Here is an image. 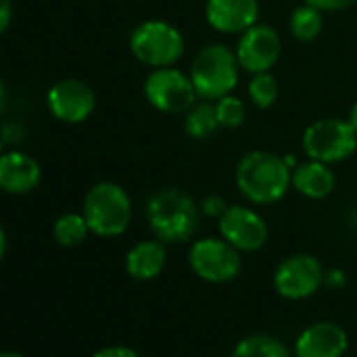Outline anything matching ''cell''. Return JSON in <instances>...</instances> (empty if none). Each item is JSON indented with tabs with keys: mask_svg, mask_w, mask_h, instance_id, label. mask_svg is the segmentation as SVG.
Instances as JSON below:
<instances>
[{
	"mask_svg": "<svg viewBox=\"0 0 357 357\" xmlns=\"http://www.w3.org/2000/svg\"><path fill=\"white\" fill-rule=\"evenodd\" d=\"M292 190L309 200H324L336 190V172L330 164L309 158L292 170Z\"/></svg>",
	"mask_w": 357,
	"mask_h": 357,
	"instance_id": "cell-16",
	"label": "cell"
},
{
	"mask_svg": "<svg viewBox=\"0 0 357 357\" xmlns=\"http://www.w3.org/2000/svg\"><path fill=\"white\" fill-rule=\"evenodd\" d=\"M236 185L246 202L271 206L292 188V170L282 155L267 149H252L236 166Z\"/></svg>",
	"mask_w": 357,
	"mask_h": 357,
	"instance_id": "cell-1",
	"label": "cell"
},
{
	"mask_svg": "<svg viewBox=\"0 0 357 357\" xmlns=\"http://www.w3.org/2000/svg\"><path fill=\"white\" fill-rule=\"evenodd\" d=\"M347 120H349V124L355 128V132H357V101L351 105V109H349V116H347Z\"/></svg>",
	"mask_w": 357,
	"mask_h": 357,
	"instance_id": "cell-30",
	"label": "cell"
},
{
	"mask_svg": "<svg viewBox=\"0 0 357 357\" xmlns=\"http://www.w3.org/2000/svg\"><path fill=\"white\" fill-rule=\"evenodd\" d=\"M143 95L153 109L170 116L185 114L200 101L190 72L176 70L174 66L151 70L143 82Z\"/></svg>",
	"mask_w": 357,
	"mask_h": 357,
	"instance_id": "cell-7",
	"label": "cell"
},
{
	"mask_svg": "<svg viewBox=\"0 0 357 357\" xmlns=\"http://www.w3.org/2000/svg\"><path fill=\"white\" fill-rule=\"evenodd\" d=\"M288 30L292 34L294 40L298 43H313L321 30H324V11H319L317 7L303 3L298 5L288 20Z\"/></svg>",
	"mask_w": 357,
	"mask_h": 357,
	"instance_id": "cell-19",
	"label": "cell"
},
{
	"mask_svg": "<svg viewBox=\"0 0 357 357\" xmlns=\"http://www.w3.org/2000/svg\"><path fill=\"white\" fill-rule=\"evenodd\" d=\"M3 147H5V141H3V137H0V155L5 153V151H3Z\"/></svg>",
	"mask_w": 357,
	"mask_h": 357,
	"instance_id": "cell-33",
	"label": "cell"
},
{
	"mask_svg": "<svg viewBox=\"0 0 357 357\" xmlns=\"http://www.w3.org/2000/svg\"><path fill=\"white\" fill-rule=\"evenodd\" d=\"M93 357H141L135 349L130 347H124V344H112V347H105L101 351H97Z\"/></svg>",
	"mask_w": 357,
	"mask_h": 357,
	"instance_id": "cell-26",
	"label": "cell"
},
{
	"mask_svg": "<svg viewBox=\"0 0 357 357\" xmlns=\"http://www.w3.org/2000/svg\"><path fill=\"white\" fill-rule=\"evenodd\" d=\"M183 116H185L183 118V128H185L188 137H192L196 141L208 139V137H213L221 128L219 126V120H217V112H215V103L213 101L200 99Z\"/></svg>",
	"mask_w": 357,
	"mask_h": 357,
	"instance_id": "cell-20",
	"label": "cell"
},
{
	"mask_svg": "<svg viewBox=\"0 0 357 357\" xmlns=\"http://www.w3.org/2000/svg\"><path fill=\"white\" fill-rule=\"evenodd\" d=\"M166 261H168L166 244L155 238V240H143L135 244L128 250L124 265H126V273L132 280L149 282V280H155L164 271Z\"/></svg>",
	"mask_w": 357,
	"mask_h": 357,
	"instance_id": "cell-17",
	"label": "cell"
},
{
	"mask_svg": "<svg viewBox=\"0 0 357 357\" xmlns=\"http://www.w3.org/2000/svg\"><path fill=\"white\" fill-rule=\"evenodd\" d=\"M47 107L51 116L63 124H82L93 116L97 107V95L84 80L63 78L49 89Z\"/></svg>",
	"mask_w": 357,
	"mask_h": 357,
	"instance_id": "cell-11",
	"label": "cell"
},
{
	"mask_svg": "<svg viewBox=\"0 0 357 357\" xmlns=\"http://www.w3.org/2000/svg\"><path fill=\"white\" fill-rule=\"evenodd\" d=\"M349 349V334L334 321H315L294 340L296 357H342Z\"/></svg>",
	"mask_w": 357,
	"mask_h": 357,
	"instance_id": "cell-15",
	"label": "cell"
},
{
	"mask_svg": "<svg viewBox=\"0 0 357 357\" xmlns=\"http://www.w3.org/2000/svg\"><path fill=\"white\" fill-rule=\"evenodd\" d=\"M13 24V3L11 0H0V36H3Z\"/></svg>",
	"mask_w": 357,
	"mask_h": 357,
	"instance_id": "cell-27",
	"label": "cell"
},
{
	"mask_svg": "<svg viewBox=\"0 0 357 357\" xmlns=\"http://www.w3.org/2000/svg\"><path fill=\"white\" fill-rule=\"evenodd\" d=\"M234 51L240 68L250 76L259 72H271L282 55V38L275 28L257 24L240 34Z\"/></svg>",
	"mask_w": 357,
	"mask_h": 357,
	"instance_id": "cell-12",
	"label": "cell"
},
{
	"mask_svg": "<svg viewBox=\"0 0 357 357\" xmlns=\"http://www.w3.org/2000/svg\"><path fill=\"white\" fill-rule=\"evenodd\" d=\"M89 234H91V227L82 213H66V215L57 217V221L53 225L55 242L66 248H74V246L82 244Z\"/></svg>",
	"mask_w": 357,
	"mask_h": 357,
	"instance_id": "cell-21",
	"label": "cell"
},
{
	"mask_svg": "<svg viewBox=\"0 0 357 357\" xmlns=\"http://www.w3.org/2000/svg\"><path fill=\"white\" fill-rule=\"evenodd\" d=\"M240 70L236 51L227 45L213 43L196 53L190 66V78L200 99L217 101L234 93L240 82Z\"/></svg>",
	"mask_w": 357,
	"mask_h": 357,
	"instance_id": "cell-3",
	"label": "cell"
},
{
	"mask_svg": "<svg viewBox=\"0 0 357 357\" xmlns=\"http://www.w3.org/2000/svg\"><path fill=\"white\" fill-rule=\"evenodd\" d=\"M324 286H328V288H344L347 286V275H344V271L342 269H328L326 271V275H324Z\"/></svg>",
	"mask_w": 357,
	"mask_h": 357,
	"instance_id": "cell-28",
	"label": "cell"
},
{
	"mask_svg": "<svg viewBox=\"0 0 357 357\" xmlns=\"http://www.w3.org/2000/svg\"><path fill=\"white\" fill-rule=\"evenodd\" d=\"M219 234L240 252H259L269 240V225L246 204H231L219 217Z\"/></svg>",
	"mask_w": 357,
	"mask_h": 357,
	"instance_id": "cell-10",
	"label": "cell"
},
{
	"mask_svg": "<svg viewBox=\"0 0 357 357\" xmlns=\"http://www.w3.org/2000/svg\"><path fill=\"white\" fill-rule=\"evenodd\" d=\"M204 17L208 26L219 34H244L259 24V0H206Z\"/></svg>",
	"mask_w": 357,
	"mask_h": 357,
	"instance_id": "cell-13",
	"label": "cell"
},
{
	"mask_svg": "<svg viewBox=\"0 0 357 357\" xmlns=\"http://www.w3.org/2000/svg\"><path fill=\"white\" fill-rule=\"evenodd\" d=\"M278 97H280V84L271 72L252 74V78L248 82V99L255 103V107L269 109L275 105Z\"/></svg>",
	"mask_w": 357,
	"mask_h": 357,
	"instance_id": "cell-22",
	"label": "cell"
},
{
	"mask_svg": "<svg viewBox=\"0 0 357 357\" xmlns=\"http://www.w3.org/2000/svg\"><path fill=\"white\" fill-rule=\"evenodd\" d=\"M215 103V112H217V120H219V126L221 128H238L244 124L246 116H248V109H246V103L236 97L234 93L213 101Z\"/></svg>",
	"mask_w": 357,
	"mask_h": 357,
	"instance_id": "cell-23",
	"label": "cell"
},
{
	"mask_svg": "<svg viewBox=\"0 0 357 357\" xmlns=\"http://www.w3.org/2000/svg\"><path fill=\"white\" fill-rule=\"evenodd\" d=\"M82 215L91 234L99 238H118L132 221V200L122 185L114 181H99L86 192Z\"/></svg>",
	"mask_w": 357,
	"mask_h": 357,
	"instance_id": "cell-4",
	"label": "cell"
},
{
	"mask_svg": "<svg viewBox=\"0 0 357 357\" xmlns=\"http://www.w3.org/2000/svg\"><path fill=\"white\" fill-rule=\"evenodd\" d=\"M200 208H202V215H206V217H211V219H217V221H219V217L227 211V202H225L221 196L211 194V196H206V198L202 200Z\"/></svg>",
	"mask_w": 357,
	"mask_h": 357,
	"instance_id": "cell-24",
	"label": "cell"
},
{
	"mask_svg": "<svg viewBox=\"0 0 357 357\" xmlns=\"http://www.w3.org/2000/svg\"><path fill=\"white\" fill-rule=\"evenodd\" d=\"M132 57L155 70L174 66L185 53V36L176 26L164 20H145L128 36Z\"/></svg>",
	"mask_w": 357,
	"mask_h": 357,
	"instance_id": "cell-5",
	"label": "cell"
},
{
	"mask_svg": "<svg viewBox=\"0 0 357 357\" xmlns=\"http://www.w3.org/2000/svg\"><path fill=\"white\" fill-rule=\"evenodd\" d=\"M7 103H9V91H7V84H5V80L0 78V116L5 114V109H7Z\"/></svg>",
	"mask_w": 357,
	"mask_h": 357,
	"instance_id": "cell-29",
	"label": "cell"
},
{
	"mask_svg": "<svg viewBox=\"0 0 357 357\" xmlns=\"http://www.w3.org/2000/svg\"><path fill=\"white\" fill-rule=\"evenodd\" d=\"M305 3L317 7L324 13H336V11L351 9L353 5H357V0H305Z\"/></svg>",
	"mask_w": 357,
	"mask_h": 357,
	"instance_id": "cell-25",
	"label": "cell"
},
{
	"mask_svg": "<svg viewBox=\"0 0 357 357\" xmlns=\"http://www.w3.org/2000/svg\"><path fill=\"white\" fill-rule=\"evenodd\" d=\"M192 271L208 284H229L242 271V252L225 238H200L188 252Z\"/></svg>",
	"mask_w": 357,
	"mask_h": 357,
	"instance_id": "cell-8",
	"label": "cell"
},
{
	"mask_svg": "<svg viewBox=\"0 0 357 357\" xmlns=\"http://www.w3.org/2000/svg\"><path fill=\"white\" fill-rule=\"evenodd\" d=\"M0 357H24L20 353H0Z\"/></svg>",
	"mask_w": 357,
	"mask_h": 357,
	"instance_id": "cell-32",
	"label": "cell"
},
{
	"mask_svg": "<svg viewBox=\"0 0 357 357\" xmlns=\"http://www.w3.org/2000/svg\"><path fill=\"white\" fill-rule=\"evenodd\" d=\"M303 151L307 158L324 162V164H338L349 160L357 149V132L349 124V120L340 118H321L311 122L303 130Z\"/></svg>",
	"mask_w": 357,
	"mask_h": 357,
	"instance_id": "cell-6",
	"label": "cell"
},
{
	"mask_svg": "<svg viewBox=\"0 0 357 357\" xmlns=\"http://www.w3.org/2000/svg\"><path fill=\"white\" fill-rule=\"evenodd\" d=\"M43 181L38 160L26 151L11 149L0 155V192L11 196H26Z\"/></svg>",
	"mask_w": 357,
	"mask_h": 357,
	"instance_id": "cell-14",
	"label": "cell"
},
{
	"mask_svg": "<svg viewBox=\"0 0 357 357\" xmlns=\"http://www.w3.org/2000/svg\"><path fill=\"white\" fill-rule=\"evenodd\" d=\"M229 357H292V351L271 334H248L236 342Z\"/></svg>",
	"mask_w": 357,
	"mask_h": 357,
	"instance_id": "cell-18",
	"label": "cell"
},
{
	"mask_svg": "<svg viewBox=\"0 0 357 357\" xmlns=\"http://www.w3.org/2000/svg\"><path fill=\"white\" fill-rule=\"evenodd\" d=\"M5 252H7V234H5L3 225H0V261H3Z\"/></svg>",
	"mask_w": 357,
	"mask_h": 357,
	"instance_id": "cell-31",
	"label": "cell"
},
{
	"mask_svg": "<svg viewBox=\"0 0 357 357\" xmlns=\"http://www.w3.org/2000/svg\"><path fill=\"white\" fill-rule=\"evenodd\" d=\"M145 219L151 234L160 242L185 244L200 227L202 208L188 192L168 188L149 198L145 206Z\"/></svg>",
	"mask_w": 357,
	"mask_h": 357,
	"instance_id": "cell-2",
	"label": "cell"
},
{
	"mask_svg": "<svg viewBox=\"0 0 357 357\" xmlns=\"http://www.w3.org/2000/svg\"><path fill=\"white\" fill-rule=\"evenodd\" d=\"M326 269L321 261L307 252H296L280 261L273 271V288L286 301H305L324 286Z\"/></svg>",
	"mask_w": 357,
	"mask_h": 357,
	"instance_id": "cell-9",
	"label": "cell"
}]
</instances>
